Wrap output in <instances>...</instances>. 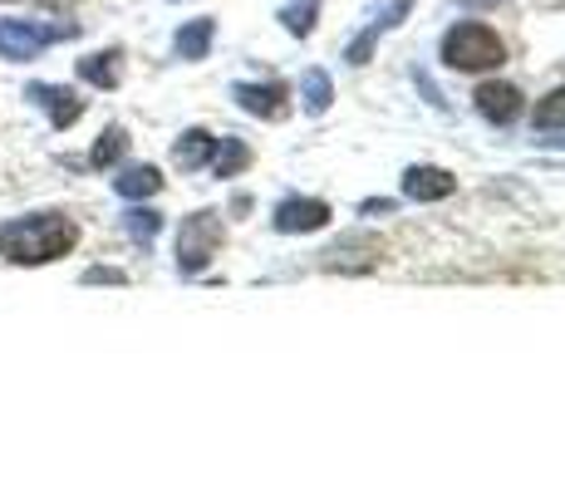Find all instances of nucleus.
Here are the masks:
<instances>
[{
    "instance_id": "obj_1",
    "label": "nucleus",
    "mask_w": 565,
    "mask_h": 491,
    "mask_svg": "<svg viewBox=\"0 0 565 491\" xmlns=\"http://www.w3.org/2000/svg\"><path fill=\"white\" fill-rule=\"evenodd\" d=\"M79 246V222L64 212H25L0 226V260L10 266H50Z\"/></svg>"
},
{
    "instance_id": "obj_2",
    "label": "nucleus",
    "mask_w": 565,
    "mask_h": 491,
    "mask_svg": "<svg viewBox=\"0 0 565 491\" xmlns=\"http://www.w3.org/2000/svg\"><path fill=\"white\" fill-rule=\"evenodd\" d=\"M443 64L458 74H487L497 70V64H507V45L497 40L492 25H482V20H462V25H452L448 35H443Z\"/></svg>"
},
{
    "instance_id": "obj_3",
    "label": "nucleus",
    "mask_w": 565,
    "mask_h": 491,
    "mask_svg": "<svg viewBox=\"0 0 565 491\" xmlns=\"http://www.w3.org/2000/svg\"><path fill=\"white\" fill-rule=\"evenodd\" d=\"M226 242L222 212H192L178 226V276H202Z\"/></svg>"
},
{
    "instance_id": "obj_4",
    "label": "nucleus",
    "mask_w": 565,
    "mask_h": 491,
    "mask_svg": "<svg viewBox=\"0 0 565 491\" xmlns=\"http://www.w3.org/2000/svg\"><path fill=\"white\" fill-rule=\"evenodd\" d=\"M74 35H79L74 20H0V54L25 64L45 45H60V40H74Z\"/></svg>"
},
{
    "instance_id": "obj_5",
    "label": "nucleus",
    "mask_w": 565,
    "mask_h": 491,
    "mask_svg": "<svg viewBox=\"0 0 565 491\" xmlns=\"http://www.w3.org/2000/svg\"><path fill=\"white\" fill-rule=\"evenodd\" d=\"M384 242H379L374 232H364V226H354V232H344L340 242H330L320 250V266L324 270H340V276H369V270L384 266Z\"/></svg>"
},
{
    "instance_id": "obj_6",
    "label": "nucleus",
    "mask_w": 565,
    "mask_h": 491,
    "mask_svg": "<svg viewBox=\"0 0 565 491\" xmlns=\"http://www.w3.org/2000/svg\"><path fill=\"white\" fill-rule=\"evenodd\" d=\"M330 216H334L330 202H320V196H280L276 212H270V226L280 236H310V232H324Z\"/></svg>"
},
{
    "instance_id": "obj_7",
    "label": "nucleus",
    "mask_w": 565,
    "mask_h": 491,
    "mask_svg": "<svg viewBox=\"0 0 565 491\" xmlns=\"http://www.w3.org/2000/svg\"><path fill=\"white\" fill-rule=\"evenodd\" d=\"M25 98L35 108H45L50 128H60V134L84 118V98L74 94V89H64V84H25Z\"/></svg>"
},
{
    "instance_id": "obj_8",
    "label": "nucleus",
    "mask_w": 565,
    "mask_h": 491,
    "mask_svg": "<svg viewBox=\"0 0 565 491\" xmlns=\"http://www.w3.org/2000/svg\"><path fill=\"white\" fill-rule=\"evenodd\" d=\"M232 98L252 118H266V124H276V118L290 114V89L286 84H232Z\"/></svg>"
},
{
    "instance_id": "obj_9",
    "label": "nucleus",
    "mask_w": 565,
    "mask_h": 491,
    "mask_svg": "<svg viewBox=\"0 0 565 491\" xmlns=\"http://www.w3.org/2000/svg\"><path fill=\"white\" fill-rule=\"evenodd\" d=\"M472 98H477V114H482L487 124H497V128L516 124V118H521V108H526V98H521L516 84H502V79L482 84V89H477Z\"/></svg>"
},
{
    "instance_id": "obj_10",
    "label": "nucleus",
    "mask_w": 565,
    "mask_h": 491,
    "mask_svg": "<svg viewBox=\"0 0 565 491\" xmlns=\"http://www.w3.org/2000/svg\"><path fill=\"white\" fill-rule=\"evenodd\" d=\"M458 192V178L448 168H433V162H413L404 172V196L408 202H443V196Z\"/></svg>"
},
{
    "instance_id": "obj_11",
    "label": "nucleus",
    "mask_w": 565,
    "mask_h": 491,
    "mask_svg": "<svg viewBox=\"0 0 565 491\" xmlns=\"http://www.w3.org/2000/svg\"><path fill=\"white\" fill-rule=\"evenodd\" d=\"M114 192L124 196V202H143V196H158V192H162V172L153 168V162H128V168H118Z\"/></svg>"
},
{
    "instance_id": "obj_12",
    "label": "nucleus",
    "mask_w": 565,
    "mask_h": 491,
    "mask_svg": "<svg viewBox=\"0 0 565 491\" xmlns=\"http://www.w3.org/2000/svg\"><path fill=\"white\" fill-rule=\"evenodd\" d=\"M79 79L89 89H118L124 84V50H99L79 60Z\"/></svg>"
},
{
    "instance_id": "obj_13",
    "label": "nucleus",
    "mask_w": 565,
    "mask_h": 491,
    "mask_svg": "<svg viewBox=\"0 0 565 491\" xmlns=\"http://www.w3.org/2000/svg\"><path fill=\"white\" fill-rule=\"evenodd\" d=\"M212 152H216V134H206V128H188V134L172 143V162H178L182 172H198L212 162Z\"/></svg>"
},
{
    "instance_id": "obj_14",
    "label": "nucleus",
    "mask_w": 565,
    "mask_h": 491,
    "mask_svg": "<svg viewBox=\"0 0 565 491\" xmlns=\"http://www.w3.org/2000/svg\"><path fill=\"white\" fill-rule=\"evenodd\" d=\"M212 40H216V20L212 15H198V20H188V25L172 35V50H178V60H206Z\"/></svg>"
},
{
    "instance_id": "obj_15",
    "label": "nucleus",
    "mask_w": 565,
    "mask_h": 491,
    "mask_svg": "<svg viewBox=\"0 0 565 491\" xmlns=\"http://www.w3.org/2000/svg\"><path fill=\"white\" fill-rule=\"evenodd\" d=\"M256 162V152L246 148V138H216V152H212V162H206V168L216 172V178H242L246 168H252Z\"/></svg>"
},
{
    "instance_id": "obj_16",
    "label": "nucleus",
    "mask_w": 565,
    "mask_h": 491,
    "mask_svg": "<svg viewBox=\"0 0 565 491\" xmlns=\"http://www.w3.org/2000/svg\"><path fill=\"white\" fill-rule=\"evenodd\" d=\"M124 232L148 250L158 242V232H162V212H153V206H128V212H124Z\"/></svg>"
},
{
    "instance_id": "obj_17",
    "label": "nucleus",
    "mask_w": 565,
    "mask_h": 491,
    "mask_svg": "<svg viewBox=\"0 0 565 491\" xmlns=\"http://www.w3.org/2000/svg\"><path fill=\"white\" fill-rule=\"evenodd\" d=\"M531 128H536V134H556V128H565V84L551 89L546 98H536V108H531Z\"/></svg>"
},
{
    "instance_id": "obj_18",
    "label": "nucleus",
    "mask_w": 565,
    "mask_h": 491,
    "mask_svg": "<svg viewBox=\"0 0 565 491\" xmlns=\"http://www.w3.org/2000/svg\"><path fill=\"white\" fill-rule=\"evenodd\" d=\"M300 104H306V114H324V108L334 104V84L324 70H306V79H300Z\"/></svg>"
},
{
    "instance_id": "obj_19",
    "label": "nucleus",
    "mask_w": 565,
    "mask_h": 491,
    "mask_svg": "<svg viewBox=\"0 0 565 491\" xmlns=\"http://www.w3.org/2000/svg\"><path fill=\"white\" fill-rule=\"evenodd\" d=\"M128 152V128H118V124H108L104 134H99V143H94V152H89V168H114L118 158Z\"/></svg>"
},
{
    "instance_id": "obj_20",
    "label": "nucleus",
    "mask_w": 565,
    "mask_h": 491,
    "mask_svg": "<svg viewBox=\"0 0 565 491\" xmlns=\"http://www.w3.org/2000/svg\"><path fill=\"white\" fill-rule=\"evenodd\" d=\"M280 20H286L290 35H310V30H315V6H310V0H306V6H290V10H280Z\"/></svg>"
},
{
    "instance_id": "obj_21",
    "label": "nucleus",
    "mask_w": 565,
    "mask_h": 491,
    "mask_svg": "<svg viewBox=\"0 0 565 491\" xmlns=\"http://www.w3.org/2000/svg\"><path fill=\"white\" fill-rule=\"evenodd\" d=\"M84 286H128V276L114 266H89L84 270Z\"/></svg>"
},
{
    "instance_id": "obj_22",
    "label": "nucleus",
    "mask_w": 565,
    "mask_h": 491,
    "mask_svg": "<svg viewBox=\"0 0 565 491\" xmlns=\"http://www.w3.org/2000/svg\"><path fill=\"white\" fill-rule=\"evenodd\" d=\"M413 79H418V89H423V94H428V104H433V108H448V98H443V89H438V84H433V79H428V74H423V70H418V74H413Z\"/></svg>"
},
{
    "instance_id": "obj_23",
    "label": "nucleus",
    "mask_w": 565,
    "mask_h": 491,
    "mask_svg": "<svg viewBox=\"0 0 565 491\" xmlns=\"http://www.w3.org/2000/svg\"><path fill=\"white\" fill-rule=\"evenodd\" d=\"M360 212H364V216H388V212H394V202H388V196H369Z\"/></svg>"
},
{
    "instance_id": "obj_24",
    "label": "nucleus",
    "mask_w": 565,
    "mask_h": 491,
    "mask_svg": "<svg viewBox=\"0 0 565 491\" xmlns=\"http://www.w3.org/2000/svg\"><path fill=\"white\" fill-rule=\"evenodd\" d=\"M246 212H252V196L236 192V196H232V216H246Z\"/></svg>"
},
{
    "instance_id": "obj_25",
    "label": "nucleus",
    "mask_w": 565,
    "mask_h": 491,
    "mask_svg": "<svg viewBox=\"0 0 565 491\" xmlns=\"http://www.w3.org/2000/svg\"><path fill=\"white\" fill-rule=\"evenodd\" d=\"M541 148H565V138H536Z\"/></svg>"
},
{
    "instance_id": "obj_26",
    "label": "nucleus",
    "mask_w": 565,
    "mask_h": 491,
    "mask_svg": "<svg viewBox=\"0 0 565 491\" xmlns=\"http://www.w3.org/2000/svg\"><path fill=\"white\" fill-rule=\"evenodd\" d=\"M467 6H477V0H467Z\"/></svg>"
},
{
    "instance_id": "obj_27",
    "label": "nucleus",
    "mask_w": 565,
    "mask_h": 491,
    "mask_svg": "<svg viewBox=\"0 0 565 491\" xmlns=\"http://www.w3.org/2000/svg\"><path fill=\"white\" fill-rule=\"evenodd\" d=\"M0 6H10V0H0Z\"/></svg>"
}]
</instances>
